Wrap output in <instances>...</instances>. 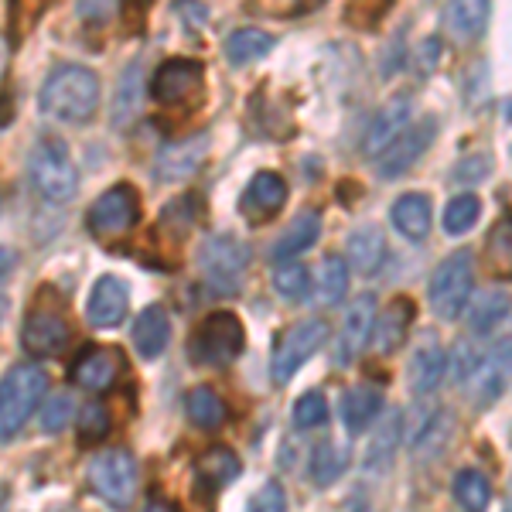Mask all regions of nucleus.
<instances>
[{"mask_svg": "<svg viewBox=\"0 0 512 512\" xmlns=\"http://www.w3.org/2000/svg\"><path fill=\"white\" fill-rule=\"evenodd\" d=\"M41 113L62 123H89L99 110V79L82 65H62L41 86Z\"/></svg>", "mask_w": 512, "mask_h": 512, "instance_id": "obj_1", "label": "nucleus"}, {"mask_svg": "<svg viewBox=\"0 0 512 512\" xmlns=\"http://www.w3.org/2000/svg\"><path fill=\"white\" fill-rule=\"evenodd\" d=\"M28 175H31L35 192L52 205L72 202L79 192L76 161H72L69 147H65V140H59V137H41L38 144L31 147Z\"/></svg>", "mask_w": 512, "mask_h": 512, "instance_id": "obj_2", "label": "nucleus"}, {"mask_svg": "<svg viewBox=\"0 0 512 512\" xmlns=\"http://www.w3.org/2000/svg\"><path fill=\"white\" fill-rule=\"evenodd\" d=\"M48 393V376L38 366H14L0 379V441H11Z\"/></svg>", "mask_w": 512, "mask_h": 512, "instance_id": "obj_3", "label": "nucleus"}, {"mask_svg": "<svg viewBox=\"0 0 512 512\" xmlns=\"http://www.w3.org/2000/svg\"><path fill=\"white\" fill-rule=\"evenodd\" d=\"M246 345V328L233 311H212L202 325L195 328L192 342H188V355L195 366L222 369L239 359Z\"/></svg>", "mask_w": 512, "mask_h": 512, "instance_id": "obj_4", "label": "nucleus"}, {"mask_svg": "<svg viewBox=\"0 0 512 512\" xmlns=\"http://www.w3.org/2000/svg\"><path fill=\"white\" fill-rule=\"evenodd\" d=\"M472 291H475L472 253L458 250L434 270L427 297H431V308H434L437 318H441V321H458L461 311H465L468 301H472Z\"/></svg>", "mask_w": 512, "mask_h": 512, "instance_id": "obj_5", "label": "nucleus"}, {"mask_svg": "<svg viewBox=\"0 0 512 512\" xmlns=\"http://www.w3.org/2000/svg\"><path fill=\"white\" fill-rule=\"evenodd\" d=\"M89 485L106 506L130 509L137 495V461L123 448H106L89 461Z\"/></svg>", "mask_w": 512, "mask_h": 512, "instance_id": "obj_6", "label": "nucleus"}, {"mask_svg": "<svg viewBox=\"0 0 512 512\" xmlns=\"http://www.w3.org/2000/svg\"><path fill=\"white\" fill-rule=\"evenodd\" d=\"M151 93L164 110H198L205 99V69L192 59L164 62L151 79Z\"/></svg>", "mask_w": 512, "mask_h": 512, "instance_id": "obj_7", "label": "nucleus"}, {"mask_svg": "<svg viewBox=\"0 0 512 512\" xmlns=\"http://www.w3.org/2000/svg\"><path fill=\"white\" fill-rule=\"evenodd\" d=\"M198 267H202L205 280H209L216 291L236 294L239 280L250 270V246L239 243L236 236H212L198 250Z\"/></svg>", "mask_w": 512, "mask_h": 512, "instance_id": "obj_8", "label": "nucleus"}, {"mask_svg": "<svg viewBox=\"0 0 512 512\" xmlns=\"http://www.w3.org/2000/svg\"><path fill=\"white\" fill-rule=\"evenodd\" d=\"M137 219H140L137 188L120 181V185H113L110 192H103L96 198L86 216V226H89V233L99 239H113V236H127L130 229L137 226Z\"/></svg>", "mask_w": 512, "mask_h": 512, "instance_id": "obj_9", "label": "nucleus"}, {"mask_svg": "<svg viewBox=\"0 0 512 512\" xmlns=\"http://www.w3.org/2000/svg\"><path fill=\"white\" fill-rule=\"evenodd\" d=\"M328 342V325L325 321H301V325L287 328L274 345V362H270V376L277 383H291L297 369L304 362H311V355L321 352V345Z\"/></svg>", "mask_w": 512, "mask_h": 512, "instance_id": "obj_10", "label": "nucleus"}, {"mask_svg": "<svg viewBox=\"0 0 512 512\" xmlns=\"http://www.w3.org/2000/svg\"><path fill=\"white\" fill-rule=\"evenodd\" d=\"M509 383H512V335L499 338L492 345V352H485L478 359L475 373L468 376V396H472L478 410H485L492 403H499V396L509 390Z\"/></svg>", "mask_w": 512, "mask_h": 512, "instance_id": "obj_11", "label": "nucleus"}, {"mask_svg": "<svg viewBox=\"0 0 512 512\" xmlns=\"http://www.w3.org/2000/svg\"><path fill=\"white\" fill-rule=\"evenodd\" d=\"M434 134H437V120L434 117H424V120L410 123V127L403 130V134L396 137L383 154H379V175H383L386 181L403 178L420 158H424V151L431 147Z\"/></svg>", "mask_w": 512, "mask_h": 512, "instance_id": "obj_12", "label": "nucleus"}, {"mask_svg": "<svg viewBox=\"0 0 512 512\" xmlns=\"http://www.w3.org/2000/svg\"><path fill=\"white\" fill-rule=\"evenodd\" d=\"M69 335L72 332L59 311L35 308L21 328V345H24V352L35 355V359H52V355H59L65 345H69Z\"/></svg>", "mask_w": 512, "mask_h": 512, "instance_id": "obj_13", "label": "nucleus"}, {"mask_svg": "<svg viewBox=\"0 0 512 512\" xmlns=\"http://www.w3.org/2000/svg\"><path fill=\"white\" fill-rule=\"evenodd\" d=\"M410 117H414V96H407V93L393 96L390 103L376 113V120L369 123L366 140H362V154H366V158H379V154L410 127Z\"/></svg>", "mask_w": 512, "mask_h": 512, "instance_id": "obj_14", "label": "nucleus"}, {"mask_svg": "<svg viewBox=\"0 0 512 512\" xmlns=\"http://www.w3.org/2000/svg\"><path fill=\"white\" fill-rule=\"evenodd\" d=\"M287 202V181L277 175V171H260L250 188L243 192V202H239V212L246 216V222L253 226H263L284 209Z\"/></svg>", "mask_w": 512, "mask_h": 512, "instance_id": "obj_15", "label": "nucleus"}, {"mask_svg": "<svg viewBox=\"0 0 512 512\" xmlns=\"http://www.w3.org/2000/svg\"><path fill=\"white\" fill-rule=\"evenodd\" d=\"M130 308V291L120 277H99L93 294H89L86 304V318L89 325L96 328H117L123 318H127Z\"/></svg>", "mask_w": 512, "mask_h": 512, "instance_id": "obj_16", "label": "nucleus"}, {"mask_svg": "<svg viewBox=\"0 0 512 512\" xmlns=\"http://www.w3.org/2000/svg\"><path fill=\"white\" fill-rule=\"evenodd\" d=\"M373 325H376V297L373 294L355 297V304L345 311L342 335H338V362H352L355 355L366 349V342L373 338Z\"/></svg>", "mask_w": 512, "mask_h": 512, "instance_id": "obj_17", "label": "nucleus"}, {"mask_svg": "<svg viewBox=\"0 0 512 512\" xmlns=\"http://www.w3.org/2000/svg\"><path fill=\"white\" fill-rule=\"evenodd\" d=\"M123 373V359L117 349H86L72 366V383L82 386V390L103 393L110 390L113 383Z\"/></svg>", "mask_w": 512, "mask_h": 512, "instance_id": "obj_18", "label": "nucleus"}, {"mask_svg": "<svg viewBox=\"0 0 512 512\" xmlns=\"http://www.w3.org/2000/svg\"><path fill=\"white\" fill-rule=\"evenodd\" d=\"M205 154H209V137L205 134H195L188 140H178V144H168L164 151L158 154V171L161 181H181V178H192L198 168H202Z\"/></svg>", "mask_w": 512, "mask_h": 512, "instance_id": "obj_19", "label": "nucleus"}, {"mask_svg": "<svg viewBox=\"0 0 512 512\" xmlns=\"http://www.w3.org/2000/svg\"><path fill=\"white\" fill-rule=\"evenodd\" d=\"M414 315H417V308L410 297H393V301L383 308V318L373 325V349L379 355H393L403 342H407Z\"/></svg>", "mask_w": 512, "mask_h": 512, "instance_id": "obj_20", "label": "nucleus"}, {"mask_svg": "<svg viewBox=\"0 0 512 512\" xmlns=\"http://www.w3.org/2000/svg\"><path fill=\"white\" fill-rule=\"evenodd\" d=\"M485 24H489V0H448L444 7V35L458 45L482 38Z\"/></svg>", "mask_w": 512, "mask_h": 512, "instance_id": "obj_21", "label": "nucleus"}, {"mask_svg": "<svg viewBox=\"0 0 512 512\" xmlns=\"http://www.w3.org/2000/svg\"><path fill=\"white\" fill-rule=\"evenodd\" d=\"M451 434V414L448 410H437V407H424L414 414V424L407 427V437H410V448H414L417 458L424 454H437L444 448Z\"/></svg>", "mask_w": 512, "mask_h": 512, "instance_id": "obj_22", "label": "nucleus"}, {"mask_svg": "<svg viewBox=\"0 0 512 512\" xmlns=\"http://www.w3.org/2000/svg\"><path fill=\"white\" fill-rule=\"evenodd\" d=\"M444 373H448V352L441 349V342H424L410 359L407 383L417 396H427L441 386Z\"/></svg>", "mask_w": 512, "mask_h": 512, "instance_id": "obj_23", "label": "nucleus"}, {"mask_svg": "<svg viewBox=\"0 0 512 512\" xmlns=\"http://www.w3.org/2000/svg\"><path fill=\"white\" fill-rule=\"evenodd\" d=\"M140 106H144V72L140 65H127V72L120 76V86L113 93L110 117L117 130H130L140 117Z\"/></svg>", "mask_w": 512, "mask_h": 512, "instance_id": "obj_24", "label": "nucleus"}, {"mask_svg": "<svg viewBox=\"0 0 512 512\" xmlns=\"http://www.w3.org/2000/svg\"><path fill=\"white\" fill-rule=\"evenodd\" d=\"M171 342V318L161 304H151L144 308L134 321V345L144 359H158V355L168 349Z\"/></svg>", "mask_w": 512, "mask_h": 512, "instance_id": "obj_25", "label": "nucleus"}, {"mask_svg": "<svg viewBox=\"0 0 512 512\" xmlns=\"http://www.w3.org/2000/svg\"><path fill=\"white\" fill-rule=\"evenodd\" d=\"M512 311V294L502 291V287H489V291L475 294L472 301H468L465 315H468V325H472V332L478 335H489L495 328L502 325V321L509 318Z\"/></svg>", "mask_w": 512, "mask_h": 512, "instance_id": "obj_26", "label": "nucleus"}, {"mask_svg": "<svg viewBox=\"0 0 512 512\" xmlns=\"http://www.w3.org/2000/svg\"><path fill=\"white\" fill-rule=\"evenodd\" d=\"M345 250H349V260L345 263H349L355 274H362V277L379 274V267L386 263V239L376 226L355 229V233L349 236V243H345Z\"/></svg>", "mask_w": 512, "mask_h": 512, "instance_id": "obj_27", "label": "nucleus"}, {"mask_svg": "<svg viewBox=\"0 0 512 512\" xmlns=\"http://www.w3.org/2000/svg\"><path fill=\"white\" fill-rule=\"evenodd\" d=\"M431 222H434V212H431V198L427 195L410 192L393 202V226L407 239H427Z\"/></svg>", "mask_w": 512, "mask_h": 512, "instance_id": "obj_28", "label": "nucleus"}, {"mask_svg": "<svg viewBox=\"0 0 512 512\" xmlns=\"http://www.w3.org/2000/svg\"><path fill=\"white\" fill-rule=\"evenodd\" d=\"M318 236H321V219L315 216V212H301V216H297L291 226L280 233L270 256H274L277 263L294 260V256H301L304 250H311V246L318 243Z\"/></svg>", "mask_w": 512, "mask_h": 512, "instance_id": "obj_29", "label": "nucleus"}, {"mask_svg": "<svg viewBox=\"0 0 512 512\" xmlns=\"http://www.w3.org/2000/svg\"><path fill=\"white\" fill-rule=\"evenodd\" d=\"M403 441V410H390V417L383 420L379 434L373 437L366 451V472L369 475H383L393 465V454Z\"/></svg>", "mask_w": 512, "mask_h": 512, "instance_id": "obj_30", "label": "nucleus"}, {"mask_svg": "<svg viewBox=\"0 0 512 512\" xmlns=\"http://www.w3.org/2000/svg\"><path fill=\"white\" fill-rule=\"evenodd\" d=\"M379 414H383V396L373 386H355L342 396V420L349 434H362Z\"/></svg>", "mask_w": 512, "mask_h": 512, "instance_id": "obj_31", "label": "nucleus"}, {"mask_svg": "<svg viewBox=\"0 0 512 512\" xmlns=\"http://www.w3.org/2000/svg\"><path fill=\"white\" fill-rule=\"evenodd\" d=\"M239 472H243V465H239V458L229 448H209L198 454L195 461V475L202 485H209V489H226V485H233Z\"/></svg>", "mask_w": 512, "mask_h": 512, "instance_id": "obj_32", "label": "nucleus"}, {"mask_svg": "<svg viewBox=\"0 0 512 512\" xmlns=\"http://www.w3.org/2000/svg\"><path fill=\"white\" fill-rule=\"evenodd\" d=\"M485 267L495 280H512V216H502L485 239Z\"/></svg>", "mask_w": 512, "mask_h": 512, "instance_id": "obj_33", "label": "nucleus"}, {"mask_svg": "<svg viewBox=\"0 0 512 512\" xmlns=\"http://www.w3.org/2000/svg\"><path fill=\"white\" fill-rule=\"evenodd\" d=\"M185 407H188L192 424H198L202 431H216V427H222L229 420L226 403H222V396L212 390V386H198V390L188 393Z\"/></svg>", "mask_w": 512, "mask_h": 512, "instance_id": "obj_34", "label": "nucleus"}, {"mask_svg": "<svg viewBox=\"0 0 512 512\" xmlns=\"http://www.w3.org/2000/svg\"><path fill=\"white\" fill-rule=\"evenodd\" d=\"M454 502L465 512H485L492 502L489 478L482 472H475V468H461V472L454 475Z\"/></svg>", "mask_w": 512, "mask_h": 512, "instance_id": "obj_35", "label": "nucleus"}, {"mask_svg": "<svg viewBox=\"0 0 512 512\" xmlns=\"http://www.w3.org/2000/svg\"><path fill=\"white\" fill-rule=\"evenodd\" d=\"M270 48H274V38L260 28H236L233 35L226 38V55L233 65H250L256 59H263Z\"/></svg>", "mask_w": 512, "mask_h": 512, "instance_id": "obj_36", "label": "nucleus"}, {"mask_svg": "<svg viewBox=\"0 0 512 512\" xmlns=\"http://www.w3.org/2000/svg\"><path fill=\"white\" fill-rule=\"evenodd\" d=\"M315 291H318L321 304H338L345 294H349V263H345L342 256H328V260L321 263Z\"/></svg>", "mask_w": 512, "mask_h": 512, "instance_id": "obj_37", "label": "nucleus"}, {"mask_svg": "<svg viewBox=\"0 0 512 512\" xmlns=\"http://www.w3.org/2000/svg\"><path fill=\"white\" fill-rule=\"evenodd\" d=\"M349 465V451L338 448V444H318L311 454V478H315L318 489H328L332 482H338V475Z\"/></svg>", "mask_w": 512, "mask_h": 512, "instance_id": "obj_38", "label": "nucleus"}, {"mask_svg": "<svg viewBox=\"0 0 512 512\" xmlns=\"http://www.w3.org/2000/svg\"><path fill=\"white\" fill-rule=\"evenodd\" d=\"M48 7H52V0H7V31H11V38H28Z\"/></svg>", "mask_w": 512, "mask_h": 512, "instance_id": "obj_39", "label": "nucleus"}, {"mask_svg": "<svg viewBox=\"0 0 512 512\" xmlns=\"http://www.w3.org/2000/svg\"><path fill=\"white\" fill-rule=\"evenodd\" d=\"M274 287L277 294H284L287 301H304L311 294V274L304 263L297 260H280L274 270Z\"/></svg>", "mask_w": 512, "mask_h": 512, "instance_id": "obj_40", "label": "nucleus"}, {"mask_svg": "<svg viewBox=\"0 0 512 512\" xmlns=\"http://www.w3.org/2000/svg\"><path fill=\"white\" fill-rule=\"evenodd\" d=\"M478 216H482V202L478 195H454L444 209V233L448 236H461L475 226Z\"/></svg>", "mask_w": 512, "mask_h": 512, "instance_id": "obj_41", "label": "nucleus"}, {"mask_svg": "<svg viewBox=\"0 0 512 512\" xmlns=\"http://www.w3.org/2000/svg\"><path fill=\"white\" fill-rule=\"evenodd\" d=\"M325 0H246V11L260 14V18H297V14H311Z\"/></svg>", "mask_w": 512, "mask_h": 512, "instance_id": "obj_42", "label": "nucleus"}, {"mask_svg": "<svg viewBox=\"0 0 512 512\" xmlns=\"http://www.w3.org/2000/svg\"><path fill=\"white\" fill-rule=\"evenodd\" d=\"M390 7H393V0H349V7H345V21L359 31H373L383 24V18L390 14Z\"/></svg>", "mask_w": 512, "mask_h": 512, "instance_id": "obj_43", "label": "nucleus"}, {"mask_svg": "<svg viewBox=\"0 0 512 512\" xmlns=\"http://www.w3.org/2000/svg\"><path fill=\"white\" fill-rule=\"evenodd\" d=\"M328 420V403L321 393H304L301 400L294 403V424L301 427V431H315Z\"/></svg>", "mask_w": 512, "mask_h": 512, "instance_id": "obj_44", "label": "nucleus"}, {"mask_svg": "<svg viewBox=\"0 0 512 512\" xmlns=\"http://www.w3.org/2000/svg\"><path fill=\"white\" fill-rule=\"evenodd\" d=\"M110 434V414H106L103 403H89L82 407V417H79V441L86 444H96Z\"/></svg>", "mask_w": 512, "mask_h": 512, "instance_id": "obj_45", "label": "nucleus"}, {"mask_svg": "<svg viewBox=\"0 0 512 512\" xmlns=\"http://www.w3.org/2000/svg\"><path fill=\"white\" fill-rule=\"evenodd\" d=\"M69 420H72V400L65 393H59L45 403V410H41V431L62 434L65 427H69Z\"/></svg>", "mask_w": 512, "mask_h": 512, "instance_id": "obj_46", "label": "nucleus"}, {"mask_svg": "<svg viewBox=\"0 0 512 512\" xmlns=\"http://www.w3.org/2000/svg\"><path fill=\"white\" fill-rule=\"evenodd\" d=\"M246 512H287V495L280 482H267L263 489H256Z\"/></svg>", "mask_w": 512, "mask_h": 512, "instance_id": "obj_47", "label": "nucleus"}, {"mask_svg": "<svg viewBox=\"0 0 512 512\" xmlns=\"http://www.w3.org/2000/svg\"><path fill=\"white\" fill-rule=\"evenodd\" d=\"M489 171H492V161L485 158V154H478V158H468L465 164L454 168V181H458V185H478V181H485Z\"/></svg>", "mask_w": 512, "mask_h": 512, "instance_id": "obj_48", "label": "nucleus"}, {"mask_svg": "<svg viewBox=\"0 0 512 512\" xmlns=\"http://www.w3.org/2000/svg\"><path fill=\"white\" fill-rule=\"evenodd\" d=\"M444 55V45L441 38H424L417 45V72L420 76H431V72L437 69V62H441Z\"/></svg>", "mask_w": 512, "mask_h": 512, "instance_id": "obj_49", "label": "nucleus"}, {"mask_svg": "<svg viewBox=\"0 0 512 512\" xmlns=\"http://www.w3.org/2000/svg\"><path fill=\"white\" fill-rule=\"evenodd\" d=\"M113 7H117V0H79V18L89 24H99L110 18Z\"/></svg>", "mask_w": 512, "mask_h": 512, "instance_id": "obj_50", "label": "nucleus"}, {"mask_svg": "<svg viewBox=\"0 0 512 512\" xmlns=\"http://www.w3.org/2000/svg\"><path fill=\"white\" fill-rule=\"evenodd\" d=\"M478 355L472 345H458V359H454V383H468V376L475 373Z\"/></svg>", "mask_w": 512, "mask_h": 512, "instance_id": "obj_51", "label": "nucleus"}, {"mask_svg": "<svg viewBox=\"0 0 512 512\" xmlns=\"http://www.w3.org/2000/svg\"><path fill=\"white\" fill-rule=\"evenodd\" d=\"M147 4L151 0H127V7H123V24H127V31H140L144 28V18H147Z\"/></svg>", "mask_w": 512, "mask_h": 512, "instance_id": "obj_52", "label": "nucleus"}, {"mask_svg": "<svg viewBox=\"0 0 512 512\" xmlns=\"http://www.w3.org/2000/svg\"><path fill=\"white\" fill-rule=\"evenodd\" d=\"M14 263H18V260H14V250H7V246H4V250H0V277L11 274Z\"/></svg>", "mask_w": 512, "mask_h": 512, "instance_id": "obj_53", "label": "nucleus"}, {"mask_svg": "<svg viewBox=\"0 0 512 512\" xmlns=\"http://www.w3.org/2000/svg\"><path fill=\"white\" fill-rule=\"evenodd\" d=\"M147 512H178V506L171 499H154L151 506H147Z\"/></svg>", "mask_w": 512, "mask_h": 512, "instance_id": "obj_54", "label": "nucleus"}, {"mask_svg": "<svg viewBox=\"0 0 512 512\" xmlns=\"http://www.w3.org/2000/svg\"><path fill=\"white\" fill-rule=\"evenodd\" d=\"M4 59H7V45H4V38H0V76H4Z\"/></svg>", "mask_w": 512, "mask_h": 512, "instance_id": "obj_55", "label": "nucleus"}, {"mask_svg": "<svg viewBox=\"0 0 512 512\" xmlns=\"http://www.w3.org/2000/svg\"><path fill=\"white\" fill-rule=\"evenodd\" d=\"M52 512H76V509H72V506H59V509H52Z\"/></svg>", "mask_w": 512, "mask_h": 512, "instance_id": "obj_56", "label": "nucleus"}, {"mask_svg": "<svg viewBox=\"0 0 512 512\" xmlns=\"http://www.w3.org/2000/svg\"><path fill=\"white\" fill-rule=\"evenodd\" d=\"M509 120H512V106H509Z\"/></svg>", "mask_w": 512, "mask_h": 512, "instance_id": "obj_57", "label": "nucleus"}, {"mask_svg": "<svg viewBox=\"0 0 512 512\" xmlns=\"http://www.w3.org/2000/svg\"><path fill=\"white\" fill-rule=\"evenodd\" d=\"M359 512H373V509H359Z\"/></svg>", "mask_w": 512, "mask_h": 512, "instance_id": "obj_58", "label": "nucleus"}]
</instances>
